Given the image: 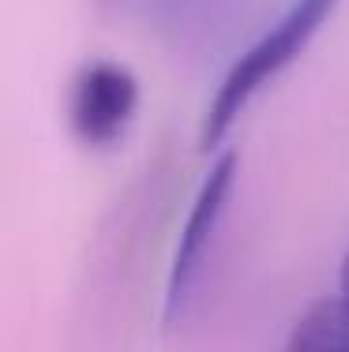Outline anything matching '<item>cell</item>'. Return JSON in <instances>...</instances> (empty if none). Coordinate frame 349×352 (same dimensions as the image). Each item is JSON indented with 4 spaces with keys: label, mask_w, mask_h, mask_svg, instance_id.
Instances as JSON below:
<instances>
[{
    "label": "cell",
    "mask_w": 349,
    "mask_h": 352,
    "mask_svg": "<svg viewBox=\"0 0 349 352\" xmlns=\"http://www.w3.org/2000/svg\"><path fill=\"white\" fill-rule=\"evenodd\" d=\"M338 0H293L278 19L263 30L244 53L233 60V68L222 75L214 98L203 109V124H199V146L218 150L229 128L244 116V109L255 102L260 90H267L304 49L312 38L323 30V23L335 15Z\"/></svg>",
    "instance_id": "1"
},
{
    "label": "cell",
    "mask_w": 349,
    "mask_h": 352,
    "mask_svg": "<svg viewBox=\"0 0 349 352\" xmlns=\"http://www.w3.org/2000/svg\"><path fill=\"white\" fill-rule=\"evenodd\" d=\"M237 169H240V154L237 150H222L211 162V169L203 173V180H199L195 199H192V206H188V217H184V225H180L177 248H173L169 274H165V322H173V315L180 311L188 289H192L199 263H203V251L211 244L222 214H226L229 191H233V184H237Z\"/></svg>",
    "instance_id": "2"
},
{
    "label": "cell",
    "mask_w": 349,
    "mask_h": 352,
    "mask_svg": "<svg viewBox=\"0 0 349 352\" xmlns=\"http://www.w3.org/2000/svg\"><path fill=\"white\" fill-rule=\"evenodd\" d=\"M139 109V79L116 60L83 64L72 82L68 120L79 142L87 146H113L128 131Z\"/></svg>",
    "instance_id": "3"
},
{
    "label": "cell",
    "mask_w": 349,
    "mask_h": 352,
    "mask_svg": "<svg viewBox=\"0 0 349 352\" xmlns=\"http://www.w3.org/2000/svg\"><path fill=\"white\" fill-rule=\"evenodd\" d=\"M286 352H349V311L342 300H319L293 322Z\"/></svg>",
    "instance_id": "4"
},
{
    "label": "cell",
    "mask_w": 349,
    "mask_h": 352,
    "mask_svg": "<svg viewBox=\"0 0 349 352\" xmlns=\"http://www.w3.org/2000/svg\"><path fill=\"white\" fill-rule=\"evenodd\" d=\"M338 289H342V304H346V311H349V251H346V258H342V274H338Z\"/></svg>",
    "instance_id": "5"
}]
</instances>
